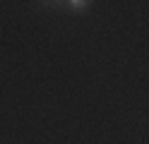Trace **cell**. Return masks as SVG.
<instances>
[{
    "mask_svg": "<svg viewBox=\"0 0 149 144\" xmlns=\"http://www.w3.org/2000/svg\"><path fill=\"white\" fill-rule=\"evenodd\" d=\"M70 10H77V12H82V10H87L89 7V3H87V0H70Z\"/></svg>",
    "mask_w": 149,
    "mask_h": 144,
    "instance_id": "1",
    "label": "cell"
}]
</instances>
